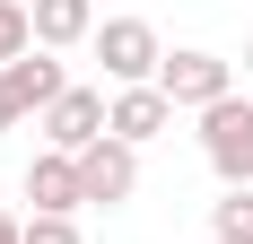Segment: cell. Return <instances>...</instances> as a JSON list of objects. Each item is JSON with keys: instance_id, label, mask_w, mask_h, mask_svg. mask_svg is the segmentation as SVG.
Returning <instances> with one entry per match:
<instances>
[{"instance_id": "1", "label": "cell", "mask_w": 253, "mask_h": 244, "mask_svg": "<svg viewBox=\"0 0 253 244\" xmlns=\"http://www.w3.org/2000/svg\"><path fill=\"white\" fill-rule=\"evenodd\" d=\"M201 157L227 192H253V96H227L201 114Z\"/></svg>"}, {"instance_id": "2", "label": "cell", "mask_w": 253, "mask_h": 244, "mask_svg": "<svg viewBox=\"0 0 253 244\" xmlns=\"http://www.w3.org/2000/svg\"><path fill=\"white\" fill-rule=\"evenodd\" d=\"M96 61L114 87H157V70H166V44H157L149 18H105L96 26Z\"/></svg>"}, {"instance_id": "3", "label": "cell", "mask_w": 253, "mask_h": 244, "mask_svg": "<svg viewBox=\"0 0 253 244\" xmlns=\"http://www.w3.org/2000/svg\"><path fill=\"white\" fill-rule=\"evenodd\" d=\"M157 87H166V105H175V114H210V105L236 96V61H218V52H166Z\"/></svg>"}, {"instance_id": "4", "label": "cell", "mask_w": 253, "mask_h": 244, "mask_svg": "<svg viewBox=\"0 0 253 244\" xmlns=\"http://www.w3.org/2000/svg\"><path fill=\"white\" fill-rule=\"evenodd\" d=\"M35 131H44V148H61V157H87V148L114 131V105H105L96 87H70L52 114H35Z\"/></svg>"}, {"instance_id": "5", "label": "cell", "mask_w": 253, "mask_h": 244, "mask_svg": "<svg viewBox=\"0 0 253 244\" xmlns=\"http://www.w3.org/2000/svg\"><path fill=\"white\" fill-rule=\"evenodd\" d=\"M79 183H87V201H96V209L131 201V192H140V148H123L114 131H105V140L87 148V157H79Z\"/></svg>"}, {"instance_id": "6", "label": "cell", "mask_w": 253, "mask_h": 244, "mask_svg": "<svg viewBox=\"0 0 253 244\" xmlns=\"http://www.w3.org/2000/svg\"><path fill=\"white\" fill-rule=\"evenodd\" d=\"M26 201H35V218H70V209H87V183H79V157L44 148V157L26 166Z\"/></svg>"}, {"instance_id": "7", "label": "cell", "mask_w": 253, "mask_h": 244, "mask_svg": "<svg viewBox=\"0 0 253 244\" xmlns=\"http://www.w3.org/2000/svg\"><path fill=\"white\" fill-rule=\"evenodd\" d=\"M166 122H175V105H166V87H123V96H114V140H123V148L157 140Z\"/></svg>"}, {"instance_id": "8", "label": "cell", "mask_w": 253, "mask_h": 244, "mask_svg": "<svg viewBox=\"0 0 253 244\" xmlns=\"http://www.w3.org/2000/svg\"><path fill=\"white\" fill-rule=\"evenodd\" d=\"M35 44H44V52L96 44V0H35Z\"/></svg>"}, {"instance_id": "9", "label": "cell", "mask_w": 253, "mask_h": 244, "mask_svg": "<svg viewBox=\"0 0 253 244\" xmlns=\"http://www.w3.org/2000/svg\"><path fill=\"white\" fill-rule=\"evenodd\" d=\"M26 52H35V9L26 0H0V70L26 61Z\"/></svg>"}, {"instance_id": "10", "label": "cell", "mask_w": 253, "mask_h": 244, "mask_svg": "<svg viewBox=\"0 0 253 244\" xmlns=\"http://www.w3.org/2000/svg\"><path fill=\"white\" fill-rule=\"evenodd\" d=\"M210 236L218 244H253V192H227L218 209H210Z\"/></svg>"}, {"instance_id": "11", "label": "cell", "mask_w": 253, "mask_h": 244, "mask_svg": "<svg viewBox=\"0 0 253 244\" xmlns=\"http://www.w3.org/2000/svg\"><path fill=\"white\" fill-rule=\"evenodd\" d=\"M26 244H79L70 218H26Z\"/></svg>"}, {"instance_id": "12", "label": "cell", "mask_w": 253, "mask_h": 244, "mask_svg": "<svg viewBox=\"0 0 253 244\" xmlns=\"http://www.w3.org/2000/svg\"><path fill=\"white\" fill-rule=\"evenodd\" d=\"M0 244H26V218H9V209H0Z\"/></svg>"}, {"instance_id": "13", "label": "cell", "mask_w": 253, "mask_h": 244, "mask_svg": "<svg viewBox=\"0 0 253 244\" xmlns=\"http://www.w3.org/2000/svg\"><path fill=\"white\" fill-rule=\"evenodd\" d=\"M245 79H253V35H245Z\"/></svg>"}, {"instance_id": "14", "label": "cell", "mask_w": 253, "mask_h": 244, "mask_svg": "<svg viewBox=\"0 0 253 244\" xmlns=\"http://www.w3.org/2000/svg\"><path fill=\"white\" fill-rule=\"evenodd\" d=\"M210 244H218V236H210Z\"/></svg>"}]
</instances>
